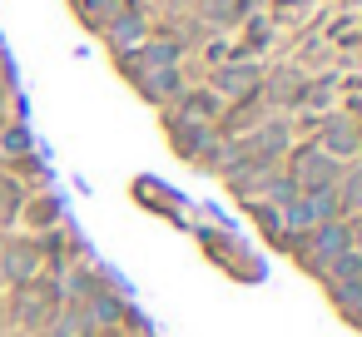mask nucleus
<instances>
[{
    "label": "nucleus",
    "instance_id": "nucleus-2",
    "mask_svg": "<svg viewBox=\"0 0 362 337\" xmlns=\"http://www.w3.org/2000/svg\"><path fill=\"white\" fill-rule=\"evenodd\" d=\"M342 159H332V154H322L317 144H293V154H288V179L298 184V194H313V189H337V179H342Z\"/></svg>",
    "mask_w": 362,
    "mask_h": 337
},
{
    "label": "nucleus",
    "instance_id": "nucleus-14",
    "mask_svg": "<svg viewBox=\"0 0 362 337\" xmlns=\"http://www.w3.org/2000/svg\"><path fill=\"white\" fill-rule=\"evenodd\" d=\"M124 6H129V0H80V20H85V25H95V30H105Z\"/></svg>",
    "mask_w": 362,
    "mask_h": 337
},
{
    "label": "nucleus",
    "instance_id": "nucleus-11",
    "mask_svg": "<svg viewBox=\"0 0 362 337\" xmlns=\"http://www.w3.org/2000/svg\"><path fill=\"white\" fill-rule=\"evenodd\" d=\"M248 90H258V70H253V65H228V70H218V90H214V95L238 100V95H248Z\"/></svg>",
    "mask_w": 362,
    "mask_h": 337
},
{
    "label": "nucleus",
    "instance_id": "nucleus-5",
    "mask_svg": "<svg viewBox=\"0 0 362 337\" xmlns=\"http://www.w3.org/2000/svg\"><path fill=\"white\" fill-rule=\"evenodd\" d=\"M322 154H332V159H342V164H352V159H362V129H357V119H322L317 124V139H313Z\"/></svg>",
    "mask_w": 362,
    "mask_h": 337
},
{
    "label": "nucleus",
    "instance_id": "nucleus-4",
    "mask_svg": "<svg viewBox=\"0 0 362 337\" xmlns=\"http://www.w3.org/2000/svg\"><path fill=\"white\" fill-rule=\"evenodd\" d=\"M40 273V248L30 233H0V283L21 288Z\"/></svg>",
    "mask_w": 362,
    "mask_h": 337
},
{
    "label": "nucleus",
    "instance_id": "nucleus-6",
    "mask_svg": "<svg viewBox=\"0 0 362 337\" xmlns=\"http://www.w3.org/2000/svg\"><path fill=\"white\" fill-rule=\"evenodd\" d=\"M60 223H65L60 194H55V189H35V194L25 199V208H21V228H25V233H50V228H60Z\"/></svg>",
    "mask_w": 362,
    "mask_h": 337
},
{
    "label": "nucleus",
    "instance_id": "nucleus-7",
    "mask_svg": "<svg viewBox=\"0 0 362 337\" xmlns=\"http://www.w3.org/2000/svg\"><path fill=\"white\" fill-rule=\"evenodd\" d=\"M164 134H169V144L179 149V159L194 164V159L204 154V144H209L218 129H214V124H199V119H184V114H169V119H164Z\"/></svg>",
    "mask_w": 362,
    "mask_h": 337
},
{
    "label": "nucleus",
    "instance_id": "nucleus-22",
    "mask_svg": "<svg viewBox=\"0 0 362 337\" xmlns=\"http://www.w3.org/2000/svg\"><path fill=\"white\" fill-rule=\"evenodd\" d=\"M0 288H6V283H0Z\"/></svg>",
    "mask_w": 362,
    "mask_h": 337
},
{
    "label": "nucleus",
    "instance_id": "nucleus-3",
    "mask_svg": "<svg viewBox=\"0 0 362 337\" xmlns=\"http://www.w3.org/2000/svg\"><path fill=\"white\" fill-rule=\"evenodd\" d=\"M238 144H243V154H248L258 169H273V164L288 159V149H293V124H288L283 114H268V119H258Z\"/></svg>",
    "mask_w": 362,
    "mask_h": 337
},
{
    "label": "nucleus",
    "instance_id": "nucleus-21",
    "mask_svg": "<svg viewBox=\"0 0 362 337\" xmlns=\"http://www.w3.org/2000/svg\"><path fill=\"white\" fill-rule=\"evenodd\" d=\"M6 337H30V332H16V327H11V332H6Z\"/></svg>",
    "mask_w": 362,
    "mask_h": 337
},
{
    "label": "nucleus",
    "instance_id": "nucleus-16",
    "mask_svg": "<svg viewBox=\"0 0 362 337\" xmlns=\"http://www.w3.org/2000/svg\"><path fill=\"white\" fill-rule=\"evenodd\" d=\"M105 35H110V45H124V40H139V35H144V20H139V16H134V11L124 6V11H119V16H115V20L105 25Z\"/></svg>",
    "mask_w": 362,
    "mask_h": 337
},
{
    "label": "nucleus",
    "instance_id": "nucleus-10",
    "mask_svg": "<svg viewBox=\"0 0 362 337\" xmlns=\"http://www.w3.org/2000/svg\"><path fill=\"white\" fill-rule=\"evenodd\" d=\"M357 278H362V253H357V248L337 253V258H332V263H327V268L317 273V283H322V288H337V283H357Z\"/></svg>",
    "mask_w": 362,
    "mask_h": 337
},
{
    "label": "nucleus",
    "instance_id": "nucleus-13",
    "mask_svg": "<svg viewBox=\"0 0 362 337\" xmlns=\"http://www.w3.org/2000/svg\"><path fill=\"white\" fill-rule=\"evenodd\" d=\"M337 203H342V213H357L362 208V164L352 159L347 169H342V179H337Z\"/></svg>",
    "mask_w": 362,
    "mask_h": 337
},
{
    "label": "nucleus",
    "instance_id": "nucleus-1",
    "mask_svg": "<svg viewBox=\"0 0 362 337\" xmlns=\"http://www.w3.org/2000/svg\"><path fill=\"white\" fill-rule=\"evenodd\" d=\"M60 307H65V288H60V278H55V273H45V268H40L30 283L11 288V297H6L11 327H16V332H30V337H40Z\"/></svg>",
    "mask_w": 362,
    "mask_h": 337
},
{
    "label": "nucleus",
    "instance_id": "nucleus-15",
    "mask_svg": "<svg viewBox=\"0 0 362 337\" xmlns=\"http://www.w3.org/2000/svg\"><path fill=\"white\" fill-rule=\"evenodd\" d=\"M35 149V139H30V129L25 124H6V129H0V159H21V154H30Z\"/></svg>",
    "mask_w": 362,
    "mask_h": 337
},
{
    "label": "nucleus",
    "instance_id": "nucleus-12",
    "mask_svg": "<svg viewBox=\"0 0 362 337\" xmlns=\"http://www.w3.org/2000/svg\"><path fill=\"white\" fill-rule=\"evenodd\" d=\"M243 208L253 213V223L268 233V243H278L283 238V213H278V203H268V199H243Z\"/></svg>",
    "mask_w": 362,
    "mask_h": 337
},
{
    "label": "nucleus",
    "instance_id": "nucleus-18",
    "mask_svg": "<svg viewBox=\"0 0 362 337\" xmlns=\"http://www.w3.org/2000/svg\"><path fill=\"white\" fill-rule=\"evenodd\" d=\"M11 332V312H6V297H0V337Z\"/></svg>",
    "mask_w": 362,
    "mask_h": 337
},
{
    "label": "nucleus",
    "instance_id": "nucleus-9",
    "mask_svg": "<svg viewBox=\"0 0 362 337\" xmlns=\"http://www.w3.org/2000/svg\"><path fill=\"white\" fill-rule=\"evenodd\" d=\"M179 114L199 119V124H218L223 119V95H214V90H184L179 95Z\"/></svg>",
    "mask_w": 362,
    "mask_h": 337
},
{
    "label": "nucleus",
    "instance_id": "nucleus-17",
    "mask_svg": "<svg viewBox=\"0 0 362 337\" xmlns=\"http://www.w3.org/2000/svg\"><path fill=\"white\" fill-rule=\"evenodd\" d=\"M342 228H347V243L362 253V208L357 213H342Z\"/></svg>",
    "mask_w": 362,
    "mask_h": 337
},
{
    "label": "nucleus",
    "instance_id": "nucleus-19",
    "mask_svg": "<svg viewBox=\"0 0 362 337\" xmlns=\"http://www.w3.org/2000/svg\"><path fill=\"white\" fill-rule=\"evenodd\" d=\"M105 337H154V332H124V327H115V332H105Z\"/></svg>",
    "mask_w": 362,
    "mask_h": 337
},
{
    "label": "nucleus",
    "instance_id": "nucleus-8",
    "mask_svg": "<svg viewBox=\"0 0 362 337\" xmlns=\"http://www.w3.org/2000/svg\"><path fill=\"white\" fill-rule=\"evenodd\" d=\"M35 189H25L16 174H6L0 169V233H16V223H21V208H25V199H30Z\"/></svg>",
    "mask_w": 362,
    "mask_h": 337
},
{
    "label": "nucleus",
    "instance_id": "nucleus-20",
    "mask_svg": "<svg viewBox=\"0 0 362 337\" xmlns=\"http://www.w3.org/2000/svg\"><path fill=\"white\" fill-rule=\"evenodd\" d=\"M6 95H11V85H0V105H6Z\"/></svg>",
    "mask_w": 362,
    "mask_h": 337
}]
</instances>
